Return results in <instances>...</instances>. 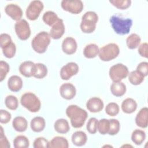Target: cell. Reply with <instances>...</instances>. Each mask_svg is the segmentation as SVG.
<instances>
[{
    "mask_svg": "<svg viewBox=\"0 0 148 148\" xmlns=\"http://www.w3.org/2000/svg\"><path fill=\"white\" fill-rule=\"evenodd\" d=\"M65 32V25L62 19L59 18L55 23L50 30V36L53 39H58L61 38Z\"/></svg>",
    "mask_w": 148,
    "mask_h": 148,
    "instance_id": "4fadbf2b",
    "label": "cell"
},
{
    "mask_svg": "<svg viewBox=\"0 0 148 148\" xmlns=\"http://www.w3.org/2000/svg\"><path fill=\"white\" fill-rule=\"evenodd\" d=\"M98 20L97 14L92 11L86 12L82 16L80 23V29L83 33L91 34L95 28Z\"/></svg>",
    "mask_w": 148,
    "mask_h": 148,
    "instance_id": "277c9868",
    "label": "cell"
},
{
    "mask_svg": "<svg viewBox=\"0 0 148 148\" xmlns=\"http://www.w3.org/2000/svg\"><path fill=\"white\" fill-rule=\"evenodd\" d=\"M43 8L44 5L42 1L38 0L31 1L26 9V17L31 21L36 20L39 17Z\"/></svg>",
    "mask_w": 148,
    "mask_h": 148,
    "instance_id": "ba28073f",
    "label": "cell"
},
{
    "mask_svg": "<svg viewBox=\"0 0 148 148\" xmlns=\"http://www.w3.org/2000/svg\"><path fill=\"white\" fill-rule=\"evenodd\" d=\"M136 71L142 74L145 77L148 74V63L147 62H142L139 63L137 67Z\"/></svg>",
    "mask_w": 148,
    "mask_h": 148,
    "instance_id": "bcb514c9",
    "label": "cell"
},
{
    "mask_svg": "<svg viewBox=\"0 0 148 148\" xmlns=\"http://www.w3.org/2000/svg\"><path fill=\"white\" fill-rule=\"evenodd\" d=\"M141 41L140 36L136 34H131L126 39V44L127 47L130 49H135L137 48Z\"/></svg>",
    "mask_w": 148,
    "mask_h": 148,
    "instance_id": "83f0119b",
    "label": "cell"
},
{
    "mask_svg": "<svg viewBox=\"0 0 148 148\" xmlns=\"http://www.w3.org/2000/svg\"><path fill=\"white\" fill-rule=\"evenodd\" d=\"M109 2L116 8L121 10L126 9L131 5V1L130 0H110Z\"/></svg>",
    "mask_w": 148,
    "mask_h": 148,
    "instance_id": "d590c367",
    "label": "cell"
},
{
    "mask_svg": "<svg viewBox=\"0 0 148 148\" xmlns=\"http://www.w3.org/2000/svg\"><path fill=\"white\" fill-rule=\"evenodd\" d=\"M59 18L57 14L53 11L46 12L42 17L44 23L50 27H51Z\"/></svg>",
    "mask_w": 148,
    "mask_h": 148,
    "instance_id": "4dcf8cb0",
    "label": "cell"
},
{
    "mask_svg": "<svg viewBox=\"0 0 148 148\" xmlns=\"http://www.w3.org/2000/svg\"><path fill=\"white\" fill-rule=\"evenodd\" d=\"M11 117V114L7 110L3 109L0 110V122L2 124H6L9 123Z\"/></svg>",
    "mask_w": 148,
    "mask_h": 148,
    "instance_id": "f6af8a7d",
    "label": "cell"
},
{
    "mask_svg": "<svg viewBox=\"0 0 148 148\" xmlns=\"http://www.w3.org/2000/svg\"><path fill=\"white\" fill-rule=\"evenodd\" d=\"M8 87L11 91L17 92L20 91L23 87L21 78L17 75L10 76L8 80Z\"/></svg>",
    "mask_w": 148,
    "mask_h": 148,
    "instance_id": "d6986e66",
    "label": "cell"
},
{
    "mask_svg": "<svg viewBox=\"0 0 148 148\" xmlns=\"http://www.w3.org/2000/svg\"><path fill=\"white\" fill-rule=\"evenodd\" d=\"M50 39L51 37L48 32L46 31L40 32L32 40V48L39 54L44 53L50 43Z\"/></svg>",
    "mask_w": 148,
    "mask_h": 148,
    "instance_id": "3957f363",
    "label": "cell"
},
{
    "mask_svg": "<svg viewBox=\"0 0 148 148\" xmlns=\"http://www.w3.org/2000/svg\"><path fill=\"white\" fill-rule=\"evenodd\" d=\"M6 14L10 17L13 20L17 21L21 20L23 16V11L21 8L16 4L10 3L6 6L5 8Z\"/></svg>",
    "mask_w": 148,
    "mask_h": 148,
    "instance_id": "5bb4252c",
    "label": "cell"
},
{
    "mask_svg": "<svg viewBox=\"0 0 148 148\" xmlns=\"http://www.w3.org/2000/svg\"><path fill=\"white\" fill-rule=\"evenodd\" d=\"M72 143L76 146H82L84 145L87 140L86 134L82 131H76L71 137Z\"/></svg>",
    "mask_w": 148,
    "mask_h": 148,
    "instance_id": "7402d4cb",
    "label": "cell"
},
{
    "mask_svg": "<svg viewBox=\"0 0 148 148\" xmlns=\"http://www.w3.org/2000/svg\"><path fill=\"white\" fill-rule=\"evenodd\" d=\"M2 50L5 57L8 58H12L15 56L16 52V45L12 42L9 45L2 49Z\"/></svg>",
    "mask_w": 148,
    "mask_h": 148,
    "instance_id": "74e56055",
    "label": "cell"
},
{
    "mask_svg": "<svg viewBox=\"0 0 148 148\" xmlns=\"http://www.w3.org/2000/svg\"><path fill=\"white\" fill-rule=\"evenodd\" d=\"M10 71V67L8 63L4 61H0V81L2 82L6 77L7 74Z\"/></svg>",
    "mask_w": 148,
    "mask_h": 148,
    "instance_id": "b9f144b4",
    "label": "cell"
},
{
    "mask_svg": "<svg viewBox=\"0 0 148 148\" xmlns=\"http://www.w3.org/2000/svg\"><path fill=\"white\" fill-rule=\"evenodd\" d=\"M126 86L121 81L113 82L110 86V91L115 97H121L125 94Z\"/></svg>",
    "mask_w": 148,
    "mask_h": 148,
    "instance_id": "44dd1931",
    "label": "cell"
},
{
    "mask_svg": "<svg viewBox=\"0 0 148 148\" xmlns=\"http://www.w3.org/2000/svg\"><path fill=\"white\" fill-rule=\"evenodd\" d=\"M99 49L98 46L94 43H90L86 46L83 50V55L86 58H95L99 53Z\"/></svg>",
    "mask_w": 148,
    "mask_h": 148,
    "instance_id": "4316f807",
    "label": "cell"
},
{
    "mask_svg": "<svg viewBox=\"0 0 148 148\" xmlns=\"http://www.w3.org/2000/svg\"><path fill=\"white\" fill-rule=\"evenodd\" d=\"M5 104L6 106L10 110H16L18 106V101L14 95H8L5 99Z\"/></svg>",
    "mask_w": 148,
    "mask_h": 148,
    "instance_id": "836d02e7",
    "label": "cell"
},
{
    "mask_svg": "<svg viewBox=\"0 0 148 148\" xmlns=\"http://www.w3.org/2000/svg\"><path fill=\"white\" fill-rule=\"evenodd\" d=\"M46 125V122L44 118L37 116L32 119L30 123L31 130L35 132H40L42 131Z\"/></svg>",
    "mask_w": 148,
    "mask_h": 148,
    "instance_id": "cb8c5ba5",
    "label": "cell"
},
{
    "mask_svg": "<svg viewBox=\"0 0 148 148\" xmlns=\"http://www.w3.org/2000/svg\"><path fill=\"white\" fill-rule=\"evenodd\" d=\"M47 74V68L42 63L35 64V71L33 77L36 79H43L46 76Z\"/></svg>",
    "mask_w": 148,
    "mask_h": 148,
    "instance_id": "1f68e13d",
    "label": "cell"
},
{
    "mask_svg": "<svg viewBox=\"0 0 148 148\" xmlns=\"http://www.w3.org/2000/svg\"><path fill=\"white\" fill-rule=\"evenodd\" d=\"M12 42L10 36L8 34H1L0 35V46L1 49H3Z\"/></svg>",
    "mask_w": 148,
    "mask_h": 148,
    "instance_id": "7bdbcfd3",
    "label": "cell"
},
{
    "mask_svg": "<svg viewBox=\"0 0 148 148\" xmlns=\"http://www.w3.org/2000/svg\"><path fill=\"white\" fill-rule=\"evenodd\" d=\"M98 122V120L95 117H91L88 120L86 125V128L90 134H94L97 132Z\"/></svg>",
    "mask_w": 148,
    "mask_h": 148,
    "instance_id": "ab89813d",
    "label": "cell"
},
{
    "mask_svg": "<svg viewBox=\"0 0 148 148\" xmlns=\"http://www.w3.org/2000/svg\"><path fill=\"white\" fill-rule=\"evenodd\" d=\"M79 70L78 65L74 62H70L64 65L60 70L61 78L64 80H69L72 76L76 75Z\"/></svg>",
    "mask_w": 148,
    "mask_h": 148,
    "instance_id": "8fae6325",
    "label": "cell"
},
{
    "mask_svg": "<svg viewBox=\"0 0 148 148\" xmlns=\"http://www.w3.org/2000/svg\"><path fill=\"white\" fill-rule=\"evenodd\" d=\"M119 106L115 102H110L108 103L105 108L106 113L110 116H115L119 112Z\"/></svg>",
    "mask_w": 148,
    "mask_h": 148,
    "instance_id": "f35d334b",
    "label": "cell"
},
{
    "mask_svg": "<svg viewBox=\"0 0 148 148\" xmlns=\"http://www.w3.org/2000/svg\"><path fill=\"white\" fill-rule=\"evenodd\" d=\"M21 105L31 112L35 113L40 109L41 102L38 97L33 92H27L20 98Z\"/></svg>",
    "mask_w": 148,
    "mask_h": 148,
    "instance_id": "5b68a950",
    "label": "cell"
},
{
    "mask_svg": "<svg viewBox=\"0 0 148 148\" xmlns=\"http://www.w3.org/2000/svg\"><path fill=\"white\" fill-rule=\"evenodd\" d=\"M14 29L17 37L21 40H27L31 35L29 25L24 19H21L16 23Z\"/></svg>",
    "mask_w": 148,
    "mask_h": 148,
    "instance_id": "9c48e42d",
    "label": "cell"
},
{
    "mask_svg": "<svg viewBox=\"0 0 148 148\" xmlns=\"http://www.w3.org/2000/svg\"><path fill=\"white\" fill-rule=\"evenodd\" d=\"M0 147L1 148H9L10 147V143L6 137L2 127H1L0 133Z\"/></svg>",
    "mask_w": 148,
    "mask_h": 148,
    "instance_id": "ee69618b",
    "label": "cell"
},
{
    "mask_svg": "<svg viewBox=\"0 0 148 148\" xmlns=\"http://www.w3.org/2000/svg\"><path fill=\"white\" fill-rule=\"evenodd\" d=\"M146 139V133L144 131L136 129L131 134V140L136 145H140Z\"/></svg>",
    "mask_w": 148,
    "mask_h": 148,
    "instance_id": "f546056e",
    "label": "cell"
},
{
    "mask_svg": "<svg viewBox=\"0 0 148 148\" xmlns=\"http://www.w3.org/2000/svg\"><path fill=\"white\" fill-rule=\"evenodd\" d=\"M59 91L61 97L66 100L73 99L76 94L75 87L69 83L62 84L60 87Z\"/></svg>",
    "mask_w": 148,
    "mask_h": 148,
    "instance_id": "7c38bea8",
    "label": "cell"
},
{
    "mask_svg": "<svg viewBox=\"0 0 148 148\" xmlns=\"http://www.w3.org/2000/svg\"><path fill=\"white\" fill-rule=\"evenodd\" d=\"M54 128L55 131L60 134H66L70 130L68 121L64 119H59L57 120L54 123Z\"/></svg>",
    "mask_w": 148,
    "mask_h": 148,
    "instance_id": "484cf974",
    "label": "cell"
},
{
    "mask_svg": "<svg viewBox=\"0 0 148 148\" xmlns=\"http://www.w3.org/2000/svg\"><path fill=\"white\" fill-rule=\"evenodd\" d=\"M121 108L124 113L131 114L136 110L137 108V103L134 99L128 98L123 101Z\"/></svg>",
    "mask_w": 148,
    "mask_h": 148,
    "instance_id": "ffe728a7",
    "label": "cell"
},
{
    "mask_svg": "<svg viewBox=\"0 0 148 148\" xmlns=\"http://www.w3.org/2000/svg\"><path fill=\"white\" fill-rule=\"evenodd\" d=\"M29 145L28 139L24 135H18L13 140V146L15 148H27Z\"/></svg>",
    "mask_w": 148,
    "mask_h": 148,
    "instance_id": "d6a6232c",
    "label": "cell"
},
{
    "mask_svg": "<svg viewBox=\"0 0 148 148\" xmlns=\"http://www.w3.org/2000/svg\"><path fill=\"white\" fill-rule=\"evenodd\" d=\"M145 76L136 70L133 71L128 74V80L132 85L140 84L144 80Z\"/></svg>",
    "mask_w": 148,
    "mask_h": 148,
    "instance_id": "f1b7e54d",
    "label": "cell"
},
{
    "mask_svg": "<svg viewBox=\"0 0 148 148\" xmlns=\"http://www.w3.org/2000/svg\"><path fill=\"white\" fill-rule=\"evenodd\" d=\"M104 106L102 100L98 97H92L90 98L87 103V109L91 112L97 113L101 111Z\"/></svg>",
    "mask_w": 148,
    "mask_h": 148,
    "instance_id": "e0dca14e",
    "label": "cell"
},
{
    "mask_svg": "<svg viewBox=\"0 0 148 148\" xmlns=\"http://www.w3.org/2000/svg\"><path fill=\"white\" fill-rule=\"evenodd\" d=\"M66 114L70 119L71 125L75 128L83 127L88 117L87 112L76 105H71L67 107Z\"/></svg>",
    "mask_w": 148,
    "mask_h": 148,
    "instance_id": "6da1fadb",
    "label": "cell"
},
{
    "mask_svg": "<svg viewBox=\"0 0 148 148\" xmlns=\"http://www.w3.org/2000/svg\"><path fill=\"white\" fill-rule=\"evenodd\" d=\"M68 141L62 136H55L49 142V147L50 148H68Z\"/></svg>",
    "mask_w": 148,
    "mask_h": 148,
    "instance_id": "d4e9b609",
    "label": "cell"
},
{
    "mask_svg": "<svg viewBox=\"0 0 148 148\" xmlns=\"http://www.w3.org/2000/svg\"><path fill=\"white\" fill-rule=\"evenodd\" d=\"M136 124L142 128H145L148 124V109L147 107L142 108L135 117Z\"/></svg>",
    "mask_w": 148,
    "mask_h": 148,
    "instance_id": "ac0fdd59",
    "label": "cell"
},
{
    "mask_svg": "<svg viewBox=\"0 0 148 148\" xmlns=\"http://www.w3.org/2000/svg\"><path fill=\"white\" fill-rule=\"evenodd\" d=\"M129 74L127 66L123 64H117L110 67L109 75L113 82H120Z\"/></svg>",
    "mask_w": 148,
    "mask_h": 148,
    "instance_id": "52a82bcc",
    "label": "cell"
},
{
    "mask_svg": "<svg viewBox=\"0 0 148 148\" xmlns=\"http://www.w3.org/2000/svg\"><path fill=\"white\" fill-rule=\"evenodd\" d=\"M110 23L114 31L120 35L128 34L132 25V19L119 14L113 15L110 18Z\"/></svg>",
    "mask_w": 148,
    "mask_h": 148,
    "instance_id": "7a4b0ae2",
    "label": "cell"
},
{
    "mask_svg": "<svg viewBox=\"0 0 148 148\" xmlns=\"http://www.w3.org/2000/svg\"><path fill=\"white\" fill-rule=\"evenodd\" d=\"M12 126L14 130L17 132H24L28 127V122L25 118L22 116L16 117L12 121Z\"/></svg>",
    "mask_w": 148,
    "mask_h": 148,
    "instance_id": "603a6c76",
    "label": "cell"
},
{
    "mask_svg": "<svg viewBox=\"0 0 148 148\" xmlns=\"http://www.w3.org/2000/svg\"><path fill=\"white\" fill-rule=\"evenodd\" d=\"M119 53V46L114 43H110L103 46L99 49L98 56L102 61H110L116 58Z\"/></svg>",
    "mask_w": 148,
    "mask_h": 148,
    "instance_id": "8992f818",
    "label": "cell"
},
{
    "mask_svg": "<svg viewBox=\"0 0 148 148\" xmlns=\"http://www.w3.org/2000/svg\"><path fill=\"white\" fill-rule=\"evenodd\" d=\"M35 71V64L31 61L23 62L19 66V72L26 77H31L34 76Z\"/></svg>",
    "mask_w": 148,
    "mask_h": 148,
    "instance_id": "2e32d148",
    "label": "cell"
},
{
    "mask_svg": "<svg viewBox=\"0 0 148 148\" xmlns=\"http://www.w3.org/2000/svg\"><path fill=\"white\" fill-rule=\"evenodd\" d=\"M147 46L148 44L146 42L143 43L141 45L139 46L138 47V53L139 55L145 58H147Z\"/></svg>",
    "mask_w": 148,
    "mask_h": 148,
    "instance_id": "7dc6e473",
    "label": "cell"
},
{
    "mask_svg": "<svg viewBox=\"0 0 148 148\" xmlns=\"http://www.w3.org/2000/svg\"><path fill=\"white\" fill-rule=\"evenodd\" d=\"M110 123L109 120L106 119H102L98 121L97 129L99 132L102 135H105L108 134L109 130Z\"/></svg>",
    "mask_w": 148,
    "mask_h": 148,
    "instance_id": "e575fe53",
    "label": "cell"
},
{
    "mask_svg": "<svg viewBox=\"0 0 148 148\" xmlns=\"http://www.w3.org/2000/svg\"><path fill=\"white\" fill-rule=\"evenodd\" d=\"M61 6L63 10L75 14L81 13L84 7L80 0H62Z\"/></svg>",
    "mask_w": 148,
    "mask_h": 148,
    "instance_id": "30bf717a",
    "label": "cell"
},
{
    "mask_svg": "<svg viewBox=\"0 0 148 148\" xmlns=\"http://www.w3.org/2000/svg\"><path fill=\"white\" fill-rule=\"evenodd\" d=\"M77 47L76 40L72 37H66L62 43V50L63 52L68 55L74 54Z\"/></svg>",
    "mask_w": 148,
    "mask_h": 148,
    "instance_id": "9a60e30c",
    "label": "cell"
},
{
    "mask_svg": "<svg viewBox=\"0 0 148 148\" xmlns=\"http://www.w3.org/2000/svg\"><path fill=\"white\" fill-rule=\"evenodd\" d=\"M33 147L34 148H47L49 147V142L44 137H38L34 141Z\"/></svg>",
    "mask_w": 148,
    "mask_h": 148,
    "instance_id": "60d3db41",
    "label": "cell"
},
{
    "mask_svg": "<svg viewBox=\"0 0 148 148\" xmlns=\"http://www.w3.org/2000/svg\"><path fill=\"white\" fill-rule=\"evenodd\" d=\"M109 130L108 134L110 135H115L118 134L120 128V124L119 120L114 119H109Z\"/></svg>",
    "mask_w": 148,
    "mask_h": 148,
    "instance_id": "8d00e7d4",
    "label": "cell"
}]
</instances>
